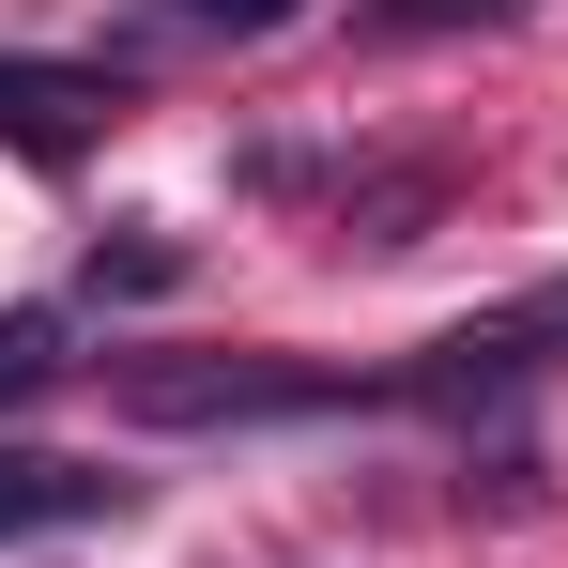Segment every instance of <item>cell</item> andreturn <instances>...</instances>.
<instances>
[{
    "mask_svg": "<svg viewBox=\"0 0 568 568\" xmlns=\"http://www.w3.org/2000/svg\"><path fill=\"white\" fill-rule=\"evenodd\" d=\"M369 399L354 369H277V354H154L123 369V415L139 430H246V415H338Z\"/></svg>",
    "mask_w": 568,
    "mask_h": 568,
    "instance_id": "1",
    "label": "cell"
},
{
    "mask_svg": "<svg viewBox=\"0 0 568 568\" xmlns=\"http://www.w3.org/2000/svg\"><path fill=\"white\" fill-rule=\"evenodd\" d=\"M108 123H123V62H31V47H0V139L31 170H78Z\"/></svg>",
    "mask_w": 568,
    "mask_h": 568,
    "instance_id": "2",
    "label": "cell"
},
{
    "mask_svg": "<svg viewBox=\"0 0 568 568\" xmlns=\"http://www.w3.org/2000/svg\"><path fill=\"white\" fill-rule=\"evenodd\" d=\"M62 523H123V476H78V462L0 446V538H62Z\"/></svg>",
    "mask_w": 568,
    "mask_h": 568,
    "instance_id": "3",
    "label": "cell"
},
{
    "mask_svg": "<svg viewBox=\"0 0 568 568\" xmlns=\"http://www.w3.org/2000/svg\"><path fill=\"white\" fill-rule=\"evenodd\" d=\"M430 200H446L430 170H354V185H338V246H369V262H384V246H415Z\"/></svg>",
    "mask_w": 568,
    "mask_h": 568,
    "instance_id": "4",
    "label": "cell"
},
{
    "mask_svg": "<svg viewBox=\"0 0 568 568\" xmlns=\"http://www.w3.org/2000/svg\"><path fill=\"white\" fill-rule=\"evenodd\" d=\"M523 0H354V31L369 47H430V31H507Z\"/></svg>",
    "mask_w": 568,
    "mask_h": 568,
    "instance_id": "5",
    "label": "cell"
},
{
    "mask_svg": "<svg viewBox=\"0 0 568 568\" xmlns=\"http://www.w3.org/2000/svg\"><path fill=\"white\" fill-rule=\"evenodd\" d=\"M47 384H62V323H47V307H0V415L47 399Z\"/></svg>",
    "mask_w": 568,
    "mask_h": 568,
    "instance_id": "6",
    "label": "cell"
},
{
    "mask_svg": "<svg viewBox=\"0 0 568 568\" xmlns=\"http://www.w3.org/2000/svg\"><path fill=\"white\" fill-rule=\"evenodd\" d=\"M292 0H154V31H200V47H246V31H277Z\"/></svg>",
    "mask_w": 568,
    "mask_h": 568,
    "instance_id": "7",
    "label": "cell"
},
{
    "mask_svg": "<svg viewBox=\"0 0 568 568\" xmlns=\"http://www.w3.org/2000/svg\"><path fill=\"white\" fill-rule=\"evenodd\" d=\"M185 277V246L170 231H123V246H93V292H170Z\"/></svg>",
    "mask_w": 568,
    "mask_h": 568,
    "instance_id": "8",
    "label": "cell"
}]
</instances>
